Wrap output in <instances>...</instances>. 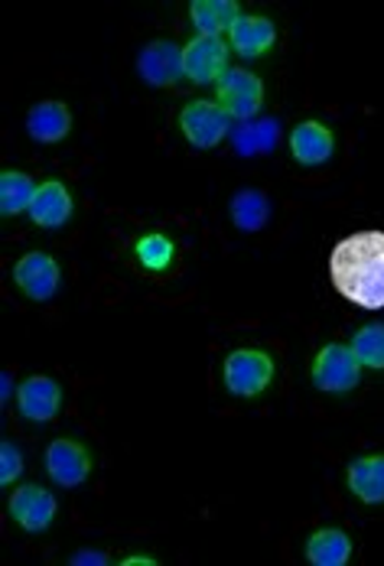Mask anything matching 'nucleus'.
<instances>
[{"label":"nucleus","mask_w":384,"mask_h":566,"mask_svg":"<svg viewBox=\"0 0 384 566\" xmlns=\"http://www.w3.org/2000/svg\"><path fill=\"white\" fill-rule=\"evenodd\" d=\"M330 274L335 290L362 306H384V231H355L342 238L330 254Z\"/></svg>","instance_id":"1"},{"label":"nucleus","mask_w":384,"mask_h":566,"mask_svg":"<svg viewBox=\"0 0 384 566\" xmlns=\"http://www.w3.org/2000/svg\"><path fill=\"white\" fill-rule=\"evenodd\" d=\"M183 62H186V75L193 82H199V85L216 82L228 72V46L219 36H196L186 43Z\"/></svg>","instance_id":"9"},{"label":"nucleus","mask_w":384,"mask_h":566,"mask_svg":"<svg viewBox=\"0 0 384 566\" xmlns=\"http://www.w3.org/2000/svg\"><path fill=\"white\" fill-rule=\"evenodd\" d=\"M72 566H82V564H108V557L105 554H92V551H85V554H75L72 560H69Z\"/></svg>","instance_id":"25"},{"label":"nucleus","mask_w":384,"mask_h":566,"mask_svg":"<svg viewBox=\"0 0 384 566\" xmlns=\"http://www.w3.org/2000/svg\"><path fill=\"white\" fill-rule=\"evenodd\" d=\"M10 514H13V521H17L23 531H30V534L46 531L55 517L53 492H46L43 485H20V489L10 495Z\"/></svg>","instance_id":"8"},{"label":"nucleus","mask_w":384,"mask_h":566,"mask_svg":"<svg viewBox=\"0 0 384 566\" xmlns=\"http://www.w3.org/2000/svg\"><path fill=\"white\" fill-rule=\"evenodd\" d=\"M13 281L20 283V290L30 300H50L59 290V264L50 254L33 251V254L20 258V264L13 268Z\"/></svg>","instance_id":"10"},{"label":"nucleus","mask_w":384,"mask_h":566,"mask_svg":"<svg viewBox=\"0 0 384 566\" xmlns=\"http://www.w3.org/2000/svg\"><path fill=\"white\" fill-rule=\"evenodd\" d=\"M137 72L147 85H173L179 75H186V62H183V50L169 40H154L141 50L137 56Z\"/></svg>","instance_id":"7"},{"label":"nucleus","mask_w":384,"mask_h":566,"mask_svg":"<svg viewBox=\"0 0 384 566\" xmlns=\"http://www.w3.org/2000/svg\"><path fill=\"white\" fill-rule=\"evenodd\" d=\"M173 254H176V248L166 234H147L137 241V258L147 271H166Z\"/></svg>","instance_id":"23"},{"label":"nucleus","mask_w":384,"mask_h":566,"mask_svg":"<svg viewBox=\"0 0 384 566\" xmlns=\"http://www.w3.org/2000/svg\"><path fill=\"white\" fill-rule=\"evenodd\" d=\"M0 459H3L0 482H3V485L17 482V475L23 472V455H20V450H17L13 443H3V447H0Z\"/></svg>","instance_id":"24"},{"label":"nucleus","mask_w":384,"mask_h":566,"mask_svg":"<svg viewBox=\"0 0 384 566\" xmlns=\"http://www.w3.org/2000/svg\"><path fill=\"white\" fill-rule=\"evenodd\" d=\"M189 13H193L199 36H219L235 27V20L241 17V7L235 0H196Z\"/></svg>","instance_id":"17"},{"label":"nucleus","mask_w":384,"mask_h":566,"mask_svg":"<svg viewBox=\"0 0 384 566\" xmlns=\"http://www.w3.org/2000/svg\"><path fill=\"white\" fill-rule=\"evenodd\" d=\"M307 557H310V564L316 566L349 564V557H352V541H349L342 531H335V527L316 531V534L310 537V544H307Z\"/></svg>","instance_id":"18"},{"label":"nucleus","mask_w":384,"mask_h":566,"mask_svg":"<svg viewBox=\"0 0 384 566\" xmlns=\"http://www.w3.org/2000/svg\"><path fill=\"white\" fill-rule=\"evenodd\" d=\"M37 196V186L27 172L7 170L0 176V212L3 216H17V212H30Z\"/></svg>","instance_id":"20"},{"label":"nucleus","mask_w":384,"mask_h":566,"mask_svg":"<svg viewBox=\"0 0 384 566\" xmlns=\"http://www.w3.org/2000/svg\"><path fill=\"white\" fill-rule=\"evenodd\" d=\"M10 388H13V378H10V375H3V400L10 397Z\"/></svg>","instance_id":"27"},{"label":"nucleus","mask_w":384,"mask_h":566,"mask_svg":"<svg viewBox=\"0 0 384 566\" xmlns=\"http://www.w3.org/2000/svg\"><path fill=\"white\" fill-rule=\"evenodd\" d=\"M228 40H231V50L245 59L264 56L271 46L277 43L274 23L268 17H258V13H241L235 20V27L228 30Z\"/></svg>","instance_id":"11"},{"label":"nucleus","mask_w":384,"mask_h":566,"mask_svg":"<svg viewBox=\"0 0 384 566\" xmlns=\"http://www.w3.org/2000/svg\"><path fill=\"white\" fill-rule=\"evenodd\" d=\"M274 378V361L264 352L238 348L225 358V388L238 397H258Z\"/></svg>","instance_id":"2"},{"label":"nucleus","mask_w":384,"mask_h":566,"mask_svg":"<svg viewBox=\"0 0 384 566\" xmlns=\"http://www.w3.org/2000/svg\"><path fill=\"white\" fill-rule=\"evenodd\" d=\"M231 140H235L241 157L268 154V150H274L277 144V120L274 117H264L258 124H241V127L231 130Z\"/></svg>","instance_id":"21"},{"label":"nucleus","mask_w":384,"mask_h":566,"mask_svg":"<svg viewBox=\"0 0 384 566\" xmlns=\"http://www.w3.org/2000/svg\"><path fill=\"white\" fill-rule=\"evenodd\" d=\"M17 403H20V413L27 420H37V423H46L59 413V403H62V391L53 378H43V375H33L27 378L20 388H17Z\"/></svg>","instance_id":"12"},{"label":"nucleus","mask_w":384,"mask_h":566,"mask_svg":"<svg viewBox=\"0 0 384 566\" xmlns=\"http://www.w3.org/2000/svg\"><path fill=\"white\" fill-rule=\"evenodd\" d=\"M30 219L40 228H62L72 219V196L59 179H46L43 186H37Z\"/></svg>","instance_id":"14"},{"label":"nucleus","mask_w":384,"mask_h":566,"mask_svg":"<svg viewBox=\"0 0 384 566\" xmlns=\"http://www.w3.org/2000/svg\"><path fill=\"white\" fill-rule=\"evenodd\" d=\"M179 127L193 147L212 150L231 134V117L219 102H189L179 114Z\"/></svg>","instance_id":"3"},{"label":"nucleus","mask_w":384,"mask_h":566,"mask_svg":"<svg viewBox=\"0 0 384 566\" xmlns=\"http://www.w3.org/2000/svg\"><path fill=\"white\" fill-rule=\"evenodd\" d=\"M124 564H127V566H134V564L151 566V564H154V560H151V557H127V560H124Z\"/></svg>","instance_id":"26"},{"label":"nucleus","mask_w":384,"mask_h":566,"mask_svg":"<svg viewBox=\"0 0 384 566\" xmlns=\"http://www.w3.org/2000/svg\"><path fill=\"white\" fill-rule=\"evenodd\" d=\"M46 472L53 475L55 485H65V489L82 485L92 472V455L79 440L59 437L46 450Z\"/></svg>","instance_id":"6"},{"label":"nucleus","mask_w":384,"mask_h":566,"mask_svg":"<svg viewBox=\"0 0 384 566\" xmlns=\"http://www.w3.org/2000/svg\"><path fill=\"white\" fill-rule=\"evenodd\" d=\"M290 150H293L297 164H303V167H320V164L330 160L332 150H335L332 130L326 124H320V120H303V124H297L293 134H290Z\"/></svg>","instance_id":"13"},{"label":"nucleus","mask_w":384,"mask_h":566,"mask_svg":"<svg viewBox=\"0 0 384 566\" xmlns=\"http://www.w3.org/2000/svg\"><path fill=\"white\" fill-rule=\"evenodd\" d=\"M27 130L40 144H59L72 130V112L62 102H40L27 114Z\"/></svg>","instance_id":"15"},{"label":"nucleus","mask_w":384,"mask_h":566,"mask_svg":"<svg viewBox=\"0 0 384 566\" xmlns=\"http://www.w3.org/2000/svg\"><path fill=\"white\" fill-rule=\"evenodd\" d=\"M362 361L355 358L352 345H326L313 365V385L330 395H345L359 385Z\"/></svg>","instance_id":"4"},{"label":"nucleus","mask_w":384,"mask_h":566,"mask_svg":"<svg viewBox=\"0 0 384 566\" xmlns=\"http://www.w3.org/2000/svg\"><path fill=\"white\" fill-rule=\"evenodd\" d=\"M352 352L362 365L384 368V323H369L352 336Z\"/></svg>","instance_id":"22"},{"label":"nucleus","mask_w":384,"mask_h":566,"mask_svg":"<svg viewBox=\"0 0 384 566\" xmlns=\"http://www.w3.org/2000/svg\"><path fill=\"white\" fill-rule=\"evenodd\" d=\"M349 489L365 505L384 502V455H362L349 465Z\"/></svg>","instance_id":"16"},{"label":"nucleus","mask_w":384,"mask_h":566,"mask_svg":"<svg viewBox=\"0 0 384 566\" xmlns=\"http://www.w3.org/2000/svg\"><path fill=\"white\" fill-rule=\"evenodd\" d=\"M271 219V202L258 189H241L231 199V222L241 231H261Z\"/></svg>","instance_id":"19"},{"label":"nucleus","mask_w":384,"mask_h":566,"mask_svg":"<svg viewBox=\"0 0 384 566\" xmlns=\"http://www.w3.org/2000/svg\"><path fill=\"white\" fill-rule=\"evenodd\" d=\"M261 102H264V85L248 69H228L219 78V105L228 112V117L248 120L261 112Z\"/></svg>","instance_id":"5"}]
</instances>
